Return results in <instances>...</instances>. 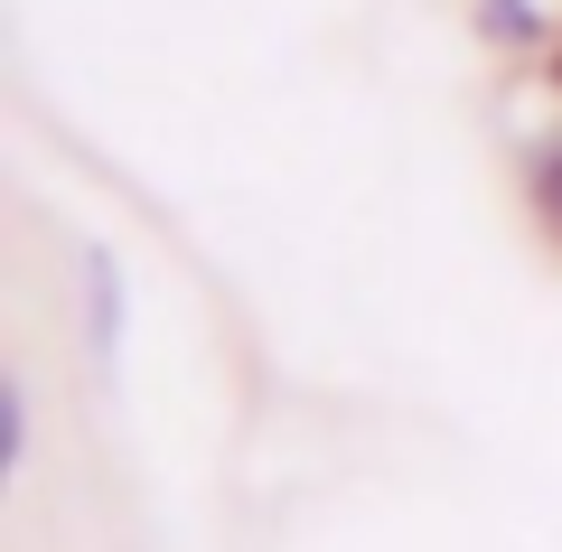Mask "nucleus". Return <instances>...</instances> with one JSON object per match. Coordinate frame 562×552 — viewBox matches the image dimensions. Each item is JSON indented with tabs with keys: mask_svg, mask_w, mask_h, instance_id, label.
Segmentation results:
<instances>
[{
	"mask_svg": "<svg viewBox=\"0 0 562 552\" xmlns=\"http://www.w3.org/2000/svg\"><path fill=\"white\" fill-rule=\"evenodd\" d=\"M113 337H122V291H113V262H94V347L113 356Z\"/></svg>",
	"mask_w": 562,
	"mask_h": 552,
	"instance_id": "obj_1",
	"label": "nucleus"
},
{
	"mask_svg": "<svg viewBox=\"0 0 562 552\" xmlns=\"http://www.w3.org/2000/svg\"><path fill=\"white\" fill-rule=\"evenodd\" d=\"M535 198H543V216H562V150L543 159V178H535Z\"/></svg>",
	"mask_w": 562,
	"mask_h": 552,
	"instance_id": "obj_3",
	"label": "nucleus"
},
{
	"mask_svg": "<svg viewBox=\"0 0 562 552\" xmlns=\"http://www.w3.org/2000/svg\"><path fill=\"white\" fill-rule=\"evenodd\" d=\"M553 76H562V57H553Z\"/></svg>",
	"mask_w": 562,
	"mask_h": 552,
	"instance_id": "obj_4",
	"label": "nucleus"
},
{
	"mask_svg": "<svg viewBox=\"0 0 562 552\" xmlns=\"http://www.w3.org/2000/svg\"><path fill=\"white\" fill-rule=\"evenodd\" d=\"M487 29H497V38H535V10H525V0H487Z\"/></svg>",
	"mask_w": 562,
	"mask_h": 552,
	"instance_id": "obj_2",
	"label": "nucleus"
}]
</instances>
